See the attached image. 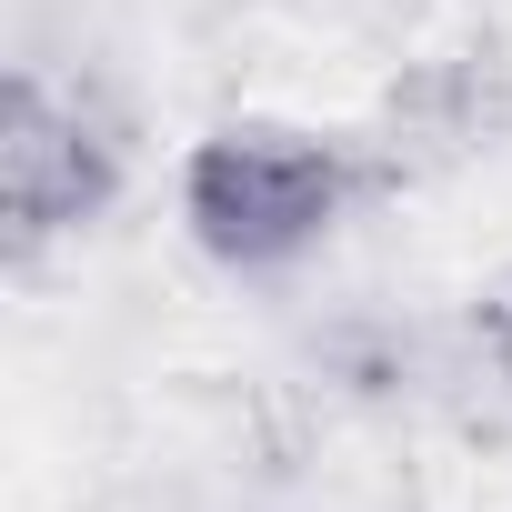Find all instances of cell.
I'll use <instances>...</instances> for the list:
<instances>
[{
  "instance_id": "6da1fadb",
  "label": "cell",
  "mask_w": 512,
  "mask_h": 512,
  "mask_svg": "<svg viewBox=\"0 0 512 512\" xmlns=\"http://www.w3.org/2000/svg\"><path fill=\"white\" fill-rule=\"evenodd\" d=\"M181 211L221 262H292L342 211V161L302 131H211L181 171Z\"/></svg>"
},
{
  "instance_id": "3957f363",
  "label": "cell",
  "mask_w": 512,
  "mask_h": 512,
  "mask_svg": "<svg viewBox=\"0 0 512 512\" xmlns=\"http://www.w3.org/2000/svg\"><path fill=\"white\" fill-rule=\"evenodd\" d=\"M492 362H502V382H512V312H502V332H492Z\"/></svg>"
},
{
  "instance_id": "7a4b0ae2",
  "label": "cell",
  "mask_w": 512,
  "mask_h": 512,
  "mask_svg": "<svg viewBox=\"0 0 512 512\" xmlns=\"http://www.w3.org/2000/svg\"><path fill=\"white\" fill-rule=\"evenodd\" d=\"M0 201H11L21 241H51L111 201V141L81 111H61L41 81L0 91Z\"/></svg>"
}]
</instances>
